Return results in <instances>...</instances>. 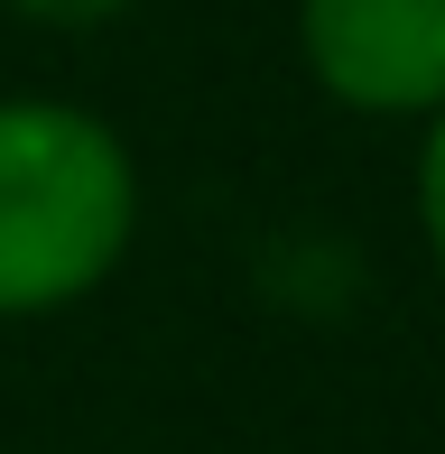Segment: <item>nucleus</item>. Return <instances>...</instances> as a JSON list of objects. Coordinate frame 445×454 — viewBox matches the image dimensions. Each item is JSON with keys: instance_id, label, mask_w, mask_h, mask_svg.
I'll return each mask as SVG.
<instances>
[{"instance_id": "1", "label": "nucleus", "mask_w": 445, "mask_h": 454, "mask_svg": "<svg viewBox=\"0 0 445 454\" xmlns=\"http://www.w3.org/2000/svg\"><path fill=\"white\" fill-rule=\"evenodd\" d=\"M139 241V158L103 112L0 93V325L84 306Z\"/></svg>"}, {"instance_id": "2", "label": "nucleus", "mask_w": 445, "mask_h": 454, "mask_svg": "<svg viewBox=\"0 0 445 454\" xmlns=\"http://www.w3.org/2000/svg\"><path fill=\"white\" fill-rule=\"evenodd\" d=\"M297 56L362 121L445 112V0H297Z\"/></svg>"}, {"instance_id": "3", "label": "nucleus", "mask_w": 445, "mask_h": 454, "mask_svg": "<svg viewBox=\"0 0 445 454\" xmlns=\"http://www.w3.org/2000/svg\"><path fill=\"white\" fill-rule=\"evenodd\" d=\"M418 232H427V260L445 270V112L418 121Z\"/></svg>"}, {"instance_id": "4", "label": "nucleus", "mask_w": 445, "mask_h": 454, "mask_svg": "<svg viewBox=\"0 0 445 454\" xmlns=\"http://www.w3.org/2000/svg\"><path fill=\"white\" fill-rule=\"evenodd\" d=\"M10 19H28V28H66V37H84V28H112L121 10H139V0H0Z\"/></svg>"}]
</instances>
